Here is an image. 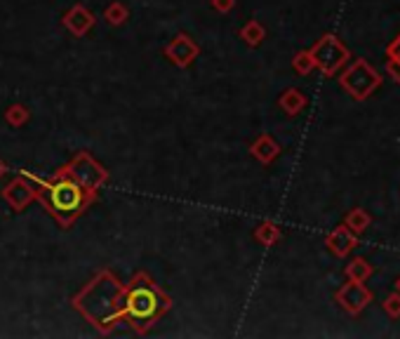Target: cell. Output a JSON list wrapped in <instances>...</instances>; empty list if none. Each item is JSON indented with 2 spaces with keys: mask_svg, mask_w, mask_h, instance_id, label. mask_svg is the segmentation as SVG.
<instances>
[{
  "mask_svg": "<svg viewBox=\"0 0 400 339\" xmlns=\"http://www.w3.org/2000/svg\"><path fill=\"white\" fill-rule=\"evenodd\" d=\"M64 24H66V29L73 31L76 36H85V33L92 29L94 17L85 8H80V5H78V8H71L64 15Z\"/></svg>",
  "mask_w": 400,
  "mask_h": 339,
  "instance_id": "cell-7",
  "label": "cell"
},
{
  "mask_svg": "<svg viewBox=\"0 0 400 339\" xmlns=\"http://www.w3.org/2000/svg\"><path fill=\"white\" fill-rule=\"evenodd\" d=\"M3 198L8 200V205L12 210H24L29 203L36 198V193H33V186L31 181H24L22 177L15 179L12 184L3 191Z\"/></svg>",
  "mask_w": 400,
  "mask_h": 339,
  "instance_id": "cell-6",
  "label": "cell"
},
{
  "mask_svg": "<svg viewBox=\"0 0 400 339\" xmlns=\"http://www.w3.org/2000/svg\"><path fill=\"white\" fill-rule=\"evenodd\" d=\"M104 17H106V22H108V24H113V26L125 24V19H127V8H125L123 3H111V5H108V8H106Z\"/></svg>",
  "mask_w": 400,
  "mask_h": 339,
  "instance_id": "cell-8",
  "label": "cell"
},
{
  "mask_svg": "<svg viewBox=\"0 0 400 339\" xmlns=\"http://www.w3.org/2000/svg\"><path fill=\"white\" fill-rule=\"evenodd\" d=\"M62 172L69 174L71 179H76L78 184H83L85 188H90V191H94V193H97V188L104 184L106 177H108L106 170L101 165H97V162H94L87 153H78L76 158L62 170Z\"/></svg>",
  "mask_w": 400,
  "mask_h": 339,
  "instance_id": "cell-4",
  "label": "cell"
},
{
  "mask_svg": "<svg viewBox=\"0 0 400 339\" xmlns=\"http://www.w3.org/2000/svg\"><path fill=\"white\" fill-rule=\"evenodd\" d=\"M123 297L125 290L120 288V283L113 281L111 274H101L97 281L90 283V288L76 297V309L90 318L94 328L108 332L113 321L123 318Z\"/></svg>",
  "mask_w": 400,
  "mask_h": 339,
  "instance_id": "cell-2",
  "label": "cell"
},
{
  "mask_svg": "<svg viewBox=\"0 0 400 339\" xmlns=\"http://www.w3.org/2000/svg\"><path fill=\"white\" fill-rule=\"evenodd\" d=\"M24 177H29L36 198L43 203L47 212L62 224V226H71V222L76 219V217L90 205L94 196H97L94 191H90V188H85L83 184H78L76 179H71L69 174H64L62 170L54 174L52 181L36 179L29 172H24Z\"/></svg>",
  "mask_w": 400,
  "mask_h": 339,
  "instance_id": "cell-1",
  "label": "cell"
},
{
  "mask_svg": "<svg viewBox=\"0 0 400 339\" xmlns=\"http://www.w3.org/2000/svg\"><path fill=\"white\" fill-rule=\"evenodd\" d=\"M212 5H214V10L226 12V10L233 8V0H212Z\"/></svg>",
  "mask_w": 400,
  "mask_h": 339,
  "instance_id": "cell-10",
  "label": "cell"
},
{
  "mask_svg": "<svg viewBox=\"0 0 400 339\" xmlns=\"http://www.w3.org/2000/svg\"><path fill=\"white\" fill-rule=\"evenodd\" d=\"M5 118H8V123H10V125L19 127V125H24L26 120H29V111H26V108H24L22 104H15V106H10V108H8Z\"/></svg>",
  "mask_w": 400,
  "mask_h": 339,
  "instance_id": "cell-9",
  "label": "cell"
},
{
  "mask_svg": "<svg viewBox=\"0 0 400 339\" xmlns=\"http://www.w3.org/2000/svg\"><path fill=\"white\" fill-rule=\"evenodd\" d=\"M5 172V165H3V160H0V174H3Z\"/></svg>",
  "mask_w": 400,
  "mask_h": 339,
  "instance_id": "cell-11",
  "label": "cell"
},
{
  "mask_svg": "<svg viewBox=\"0 0 400 339\" xmlns=\"http://www.w3.org/2000/svg\"><path fill=\"white\" fill-rule=\"evenodd\" d=\"M198 45L193 43L191 38H186L184 33L181 36H177L165 47V54L169 59H172L174 64H179V66H186L188 62H193L195 57H198Z\"/></svg>",
  "mask_w": 400,
  "mask_h": 339,
  "instance_id": "cell-5",
  "label": "cell"
},
{
  "mask_svg": "<svg viewBox=\"0 0 400 339\" xmlns=\"http://www.w3.org/2000/svg\"><path fill=\"white\" fill-rule=\"evenodd\" d=\"M169 309V300L144 274L132 278L123 297V316L137 332H146Z\"/></svg>",
  "mask_w": 400,
  "mask_h": 339,
  "instance_id": "cell-3",
  "label": "cell"
}]
</instances>
